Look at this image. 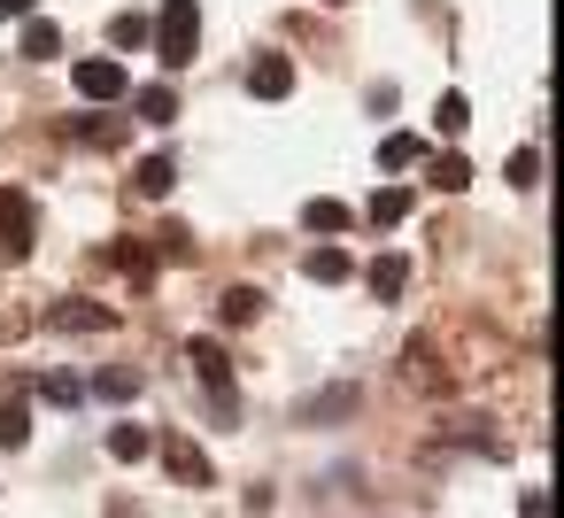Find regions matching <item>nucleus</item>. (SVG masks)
Segmentation results:
<instances>
[{"instance_id":"1","label":"nucleus","mask_w":564,"mask_h":518,"mask_svg":"<svg viewBox=\"0 0 564 518\" xmlns=\"http://www.w3.org/2000/svg\"><path fill=\"white\" fill-rule=\"evenodd\" d=\"M148 40H155V63L163 71H186L194 63V40H202V9H194V0H163V24Z\"/></svg>"},{"instance_id":"2","label":"nucleus","mask_w":564,"mask_h":518,"mask_svg":"<svg viewBox=\"0 0 564 518\" xmlns=\"http://www.w3.org/2000/svg\"><path fill=\"white\" fill-rule=\"evenodd\" d=\"M186 364H194V379L217 395V418H232V364H225V348H217V341H194Z\"/></svg>"},{"instance_id":"3","label":"nucleus","mask_w":564,"mask_h":518,"mask_svg":"<svg viewBox=\"0 0 564 518\" xmlns=\"http://www.w3.org/2000/svg\"><path fill=\"white\" fill-rule=\"evenodd\" d=\"M70 86H78L86 101H117V94H124L132 78H124V63H117V55H86V63L70 71Z\"/></svg>"},{"instance_id":"4","label":"nucleus","mask_w":564,"mask_h":518,"mask_svg":"<svg viewBox=\"0 0 564 518\" xmlns=\"http://www.w3.org/2000/svg\"><path fill=\"white\" fill-rule=\"evenodd\" d=\"M248 86H256L263 101H286V94H294V63H286V55H256V63H248Z\"/></svg>"},{"instance_id":"5","label":"nucleus","mask_w":564,"mask_h":518,"mask_svg":"<svg viewBox=\"0 0 564 518\" xmlns=\"http://www.w3.org/2000/svg\"><path fill=\"white\" fill-rule=\"evenodd\" d=\"M47 317H55L63 333H109V325H117V310H94V302H55Z\"/></svg>"},{"instance_id":"6","label":"nucleus","mask_w":564,"mask_h":518,"mask_svg":"<svg viewBox=\"0 0 564 518\" xmlns=\"http://www.w3.org/2000/svg\"><path fill=\"white\" fill-rule=\"evenodd\" d=\"M24 233H32V202H24V194H9V202H0V248L24 256V248H32Z\"/></svg>"},{"instance_id":"7","label":"nucleus","mask_w":564,"mask_h":518,"mask_svg":"<svg viewBox=\"0 0 564 518\" xmlns=\"http://www.w3.org/2000/svg\"><path fill=\"white\" fill-rule=\"evenodd\" d=\"M132 109H140V125H171V117H178V94H171V86H140Z\"/></svg>"},{"instance_id":"8","label":"nucleus","mask_w":564,"mask_h":518,"mask_svg":"<svg viewBox=\"0 0 564 518\" xmlns=\"http://www.w3.org/2000/svg\"><path fill=\"white\" fill-rule=\"evenodd\" d=\"M148 449H155V433H148V425H132V418H124V425H109V456H124V464H140Z\"/></svg>"},{"instance_id":"9","label":"nucleus","mask_w":564,"mask_h":518,"mask_svg":"<svg viewBox=\"0 0 564 518\" xmlns=\"http://www.w3.org/2000/svg\"><path fill=\"white\" fill-rule=\"evenodd\" d=\"M132 179H140V194H155V202H163V194L178 186V163H171V155H148V163H140Z\"/></svg>"},{"instance_id":"10","label":"nucleus","mask_w":564,"mask_h":518,"mask_svg":"<svg viewBox=\"0 0 564 518\" xmlns=\"http://www.w3.org/2000/svg\"><path fill=\"white\" fill-rule=\"evenodd\" d=\"M163 456H171V472H178V479H194V487H209V456H202L194 441H171Z\"/></svg>"},{"instance_id":"11","label":"nucleus","mask_w":564,"mask_h":518,"mask_svg":"<svg viewBox=\"0 0 564 518\" xmlns=\"http://www.w3.org/2000/svg\"><path fill=\"white\" fill-rule=\"evenodd\" d=\"M24 55H32V63H47V55H63V32H55L47 17H32V24H24Z\"/></svg>"},{"instance_id":"12","label":"nucleus","mask_w":564,"mask_h":518,"mask_svg":"<svg viewBox=\"0 0 564 518\" xmlns=\"http://www.w3.org/2000/svg\"><path fill=\"white\" fill-rule=\"evenodd\" d=\"M364 217H371V225H402V217H410V194H402V186H379Z\"/></svg>"},{"instance_id":"13","label":"nucleus","mask_w":564,"mask_h":518,"mask_svg":"<svg viewBox=\"0 0 564 518\" xmlns=\"http://www.w3.org/2000/svg\"><path fill=\"white\" fill-rule=\"evenodd\" d=\"M32 441V410L24 402H0V449H24Z\"/></svg>"},{"instance_id":"14","label":"nucleus","mask_w":564,"mask_h":518,"mask_svg":"<svg viewBox=\"0 0 564 518\" xmlns=\"http://www.w3.org/2000/svg\"><path fill=\"white\" fill-rule=\"evenodd\" d=\"M94 395H101V402H132V395H140V371H124V364H117V371H101V379H94Z\"/></svg>"},{"instance_id":"15","label":"nucleus","mask_w":564,"mask_h":518,"mask_svg":"<svg viewBox=\"0 0 564 518\" xmlns=\"http://www.w3.org/2000/svg\"><path fill=\"white\" fill-rule=\"evenodd\" d=\"M356 410V387H333V395H317V402H302V418L317 425V418H348Z\"/></svg>"},{"instance_id":"16","label":"nucleus","mask_w":564,"mask_h":518,"mask_svg":"<svg viewBox=\"0 0 564 518\" xmlns=\"http://www.w3.org/2000/svg\"><path fill=\"white\" fill-rule=\"evenodd\" d=\"M433 186H441V194H464V186H471V163H464V155H441V163H433Z\"/></svg>"},{"instance_id":"17","label":"nucleus","mask_w":564,"mask_h":518,"mask_svg":"<svg viewBox=\"0 0 564 518\" xmlns=\"http://www.w3.org/2000/svg\"><path fill=\"white\" fill-rule=\"evenodd\" d=\"M302 225H310V233H348V209H340V202H310Z\"/></svg>"},{"instance_id":"18","label":"nucleus","mask_w":564,"mask_h":518,"mask_svg":"<svg viewBox=\"0 0 564 518\" xmlns=\"http://www.w3.org/2000/svg\"><path fill=\"white\" fill-rule=\"evenodd\" d=\"M310 279L340 287V279H348V256H340V248H310Z\"/></svg>"},{"instance_id":"19","label":"nucleus","mask_w":564,"mask_h":518,"mask_svg":"<svg viewBox=\"0 0 564 518\" xmlns=\"http://www.w3.org/2000/svg\"><path fill=\"white\" fill-rule=\"evenodd\" d=\"M402 279H410L402 256H379V263H371V294H402Z\"/></svg>"},{"instance_id":"20","label":"nucleus","mask_w":564,"mask_h":518,"mask_svg":"<svg viewBox=\"0 0 564 518\" xmlns=\"http://www.w3.org/2000/svg\"><path fill=\"white\" fill-rule=\"evenodd\" d=\"M433 125H441V132L456 140V132L471 125V109H464V94H441V109H433Z\"/></svg>"},{"instance_id":"21","label":"nucleus","mask_w":564,"mask_h":518,"mask_svg":"<svg viewBox=\"0 0 564 518\" xmlns=\"http://www.w3.org/2000/svg\"><path fill=\"white\" fill-rule=\"evenodd\" d=\"M417 155H425V148H417V140H410V132H394V140H387V148H379V163H387V171H410V163H417Z\"/></svg>"},{"instance_id":"22","label":"nucleus","mask_w":564,"mask_h":518,"mask_svg":"<svg viewBox=\"0 0 564 518\" xmlns=\"http://www.w3.org/2000/svg\"><path fill=\"white\" fill-rule=\"evenodd\" d=\"M256 310H263V294H256V287H232V294H225V325H248Z\"/></svg>"},{"instance_id":"23","label":"nucleus","mask_w":564,"mask_h":518,"mask_svg":"<svg viewBox=\"0 0 564 518\" xmlns=\"http://www.w3.org/2000/svg\"><path fill=\"white\" fill-rule=\"evenodd\" d=\"M109 40H117V47H148V17H132V9H124V17L109 24Z\"/></svg>"},{"instance_id":"24","label":"nucleus","mask_w":564,"mask_h":518,"mask_svg":"<svg viewBox=\"0 0 564 518\" xmlns=\"http://www.w3.org/2000/svg\"><path fill=\"white\" fill-rule=\"evenodd\" d=\"M47 402H63V410H78V402H86V379H70V371H55V379H47Z\"/></svg>"},{"instance_id":"25","label":"nucleus","mask_w":564,"mask_h":518,"mask_svg":"<svg viewBox=\"0 0 564 518\" xmlns=\"http://www.w3.org/2000/svg\"><path fill=\"white\" fill-rule=\"evenodd\" d=\"M533 179H541V155L518 148V155H510V186H533Z\"/></svg>"},{"instance_id":"26","label":"nucleus","mask_w":564,"mask_h":518,"mask_svg":"<svg viewBox=\"0 0 564 518\" xmlns=\"http://www.w3.org/2000/svg\"><path fill=\"white\" fill-rule=\"evenodd\" d=\"M40 9V0H0V17H32Z\"/></svg>"}]
</instances>
